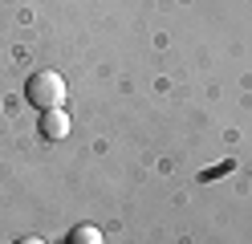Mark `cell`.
<instances>
[{
  "label": "cell",
  "instance_id": "1",
  "mask_svg": "<svg viewBox=\"0 0 252 244\" xmlns=\"http://www.w3.org/2000/svg\"><path fill=\"white\" fill-rule=\"evenodd\" d=\"M25 98H29V106H37V110H57L65 102V81L53 70H37L25 81Z\"/></svg>",
  "mask_w": 252,
  "mask_h": 244
},
{
  "label": "cell",
  "instance_id": "2",
  "mask_svg": "<svg viewBox=\"0 0 252 244\" xmlns=\"http://www.w3.org/2000/svg\"><path fill=\"white\" fill-rule=\"evenodd\" d=\"M41 135L49 139V142H57V139H65L69 135V118H65V110H41Z\"/></svg>",
  "mask_w": 252,
  "mask_h": 244
},
{
  "label": "cell",
  "instance_id": "3",
  "mask_svg": "<svg viewBox=\"0 0 252 244\" xmlns=\"http://www.w3.org/2000/svg\"><path fill=\"white\" fill-rule=\"evenodd\" d=\"M69 244H102V236H98V228H73Z\"/></svg>",
  "mask_w": 252,
  "mask_h": 244
},
{
  "label": "cell",
  "instance_id": "4",
  "mask_svg": "<svg viewBox=\"0 0 252 244\" xmlns=\"http://www.w3.org/2000/svg\"><path fill=\"white\" fill-rule=\"evenodd\" d=\"M12 244H41L37 236H21V240H12Z\"/></svg>",
  "mask_w": 252,
  "mask_h": 244
}]
</instances>
